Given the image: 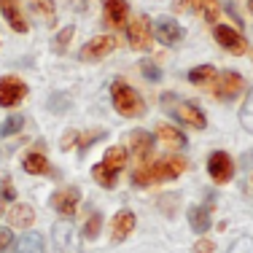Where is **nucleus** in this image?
Returning <instances> with one entry per match:
<instances>
[{
	"label": "nucleus",
	"mask_w": 253,
	"mask_h": 253,
	"mask_svg": "<svg viewBox=\"0 0 253 253\" xmlns=\"http://www.w3.org/2000/svg\"><path fill=\"white\" fill-rule=\"evenodd\" d=\"M126 14H129L126 0H105L102 3V16L111 27H126Z\"/></svg>",
	"instance_id": "nucleus-13"
},
{
	"label": "nucleus",
	"mask_w": 253,
	"mask_h": 253,
	"mask_svg": "<svg viewBox=\"0 0 253 253\" xmlns=\"http://www.w3.org/2000/svg\"><path fill=\"white\" fill-rule=\"evenodd\" d=\"M0 215H3V205H0Z\"/></svg>",
	"instance_id": "nucleus-40"
},
{
	"label": "nucleus",
	"mask_w": 253,
	"mask_h": 253,
	"mask_svg": "<svg viewBox=\"0 0 253 253\" xmlns=\"http://www.w3.org/2000/svg\"><path fill=\"white\" fill-rule=\"evenodd\" d=\"M243 76L234 73V70H224L221 76L213 78V94L218 100H232L234 94H240V89H243Z\"/></svg>",
	"instance_id": "nucleus-8"
},
{
	"label": "nucleus",
	"mask_w": 253,
	"mask_h": 253,
	"mask_svg": "<svg viewBox=\"0 0 253 253\" xmlns=\"http://www.w3.org/2000/svg\"><path fill=\"white\" fill-rule=\"evenodd\" d=\"M25 170L30 172V175H49L51 165H49V159H46L43 154H30L25 159Z\"/></svg>",
	"instance_id": "nucleus-22"
},
{
	"label": "nucleus",
	"mask_w": 253,
	"mask_h": 253,
	"mask_svg": "<svg viewBox=\"0 0 253 253\" xmlns=\"http://www.w3.org/2000/svg\"><path fill=\"white\" fill-rule=\"evenodd\" d=\"M194 251L197 253H213V243H210V240H200V243L194 245Z\"/></svg>",
	"instance_id": "nucleus-35"
},
{
	"label": "nucleus",
	"mask_w": 253,
	"mask_h": 253,
	"mask_svg": "<svg viewBox=\"0 0 253 253\" xmlns=\"http://www.w3.org/2000/svg\"><path fill=\"white\" fill-rule=\"evenodd\" d=\"M102 165L111 167V170H116V172H122L124 165H126V148H119V146L108 148V151H105V159H102Z\"/></svg>",
	"instance_id": "nucleus-24"
},
{
	"label": "nucleus",
	"mask_w": 253,
	"mask_h": 253,
	"mask_svg": "<svg viewBox=\"0 0 253 253\" xmlns=\"http://www.w3.org/2000/svg\"><path fill=\"white\" fill-rule=\"evenodd\" d=\"M100 226H102V215L100 213H92L86 221V226H84V237L86 240H94L100 234Z\"/></svg>",
	"instance_id": "nucleus-30"
},
{
	"label": "nucleus",
	"mask_w": 253,
	"mask_h": 253,
	"mask_svg": "<svg viewBox=\"0 0 253 253\" xmlns=\"http://www.w3.org/2000/svg\"><path fill=\"white\" fill-rule=\"evenodd\" d=\"M73 3H76V8L81 11V8H86V3H89V0H73Z\"/></svg>",
	"instance_id": "nucleus-38"
},
{
	"label": "nucleus",
	"mask_w": 253,
	"mask_h": 253,
	"mask_svg": "<svg viewBox=\"0 0 253 253\" xmlns=\"http://www.w3.org/2000/svg\"><path fill=\"white\" fill-rule=\"evenodd\" d=\"M30 8L38 19H43L46 27H54L57 25V5L54 0H30Z\"/></svg>",
	"instance_id": "nucleus-17"
},
{
	"label": "nucleus",
	"mask_w": 253,
	"mask_h": 253,
	"mask_svg": "<svg viewBox=\"0 0 253 253\" xmlns=\"http://www.w3.org/2000/svg\"><path fill=\"white\" fill-rule=\"evenodd\" d=\"M156 135H159V140L167 148H186V135L172 124H159L156 126Z\"/></svg>",
	"instance_id": "nucleus-16"
},
{
	"label": "nucleus",
	"mask_w": 253,
	"mask_h": 253,
	"mask_svg": "<svg viewBox=\"0 0 253 253\" xmlns=\"http://www.w3.org/2000/svg\"><path fill=\"white\" fill-rule=\"evenodd\" d=\"M11 240H14V234H11V229L0 226V251H8Z\"/></svg>",
	"instance_id": "nucleus-34"
},
{
	"label": "nucleus",
	"mask_w": 253,
	"mask_h": 253,
	"mask_svg": "<svg viewBox=\"0 0 253 253\" xmlns=\"http://www.w3.org/2000/svg\"><path fill=\"white\" fill-rule=\"evenodd\" d=\"M27 94V84L16 76H3L0 78V105L3 108H14L19 100H25Z\"/></svg>",
	"instance_id": "nucleus-6"
},
{
	"label": "nucleus",
	"mask_w": 253,
	"mask_h": 253,
	"mask_svg": "<svg viewBox=\"0 0 253 253\" xmlns=\"http://www.w3.org/2000/svg\"><path fill=\"white\" fill-rule=\"evenodd\" d=\"M213 78H215V68H213V65H200V68H194L189 73L191 84H213Z\"/></svg>",
	"instance_id": "nucleus-27"
},
{
	"label": "nucleus",
	"mask_w": 253,
	"mask_h": 253,
	"mask_svg": "<svg viewBox=\"0 0 253 253\" xmlns=\"http://www.w3.org/2000/svg\"><path fill=\"white\" fill-rule=\"evenodd\" d=\"M248 8H251V14H253V0H251V3H248Z\"/></svg>",
	"instance_id": "nucleus-39"
},
{
	"label": "nucleus",
	"mask_w": 253,
	"mask_h": 253,
	"mask_svg": "<svg viewBox=\"0 0 253 253\" xmlns=\"http://www.w3.org/2000/svg\"><path fill=\"white\" fill-rule=\"evenodd\" d=\"M16 253H43V237L35 232L22 234L19 243H16Z\"/></svg>",
	"instance_id": "nucleus-23"
},
{
	"label": "nucleus",
	"mask_w": 253,
	"mask_h": 253,
	"mask_svg": "<svg viewBox=\"0 0 253 253\" xmlns=\"http://www.w3.org/2000/svg\"><path fill=\"white\" fill-rule=\"evenodd\" d=\"M116 46H119V41L113 38V35H97V38L86 41V43L81 46L78 59H81V62H97V59H105Z\"/></svg>",
	"instance_id": "nucleus-4"
},
{
	"label": "nucleus",
	"mask_w": 253,
	"mask_h": 253,
	"mask_svg": "<svg viewBox=\"0 0 253 253\" xmlns=\"http://www.w3.org/2000/svg\"><path fill=\"white\" fill-rule=\"evenodd\" d=\"M132 229H135V213H132V210L116 213V218H113V240L122 243L126 234H132Z\"/></svg>",
	"instance_id": "nucleus-18"
},
{
	"label": "nucleus",
	"mask_w": 253,
	"mask_h": 253,
	"mask_svg": "<svg viewBox=\"0 0 253 253\" xmlns=\"http://www.w3.org/2000/svg\"><path fill=\"white\" fill-rule=\"evenodd\" d=\"M191 11L200 14L205 22H210V25H213V22L218 19V14H221L218 0H191Z\"/></svg>",
	"instance_id": "nucleus-20"
},
{
	"label": "nucleus",
	"mask_w": 253,
	"mask_h": 253,
	"mask_svg": "<svg viewBox=\"0 0 253 253\" xmlns=\"http://www.w3.org/2000/svg\"><path fill=\"white\" fill-rule=\"evenodd\" d=\"M129 148H132V156L137 162V170L148 167V159L154 154V137L143 129H135V132H129Z\"/></svg>",
	"instance_id": "nucleus-7"
},
{
	"label": "nucleus",
	"mask_w": 253,
	"mask_h": 253,
	"mask_svg": "<svg viewBox=\"0 0 253 253\" xmlns=\"http://www.w3.org/2000/svg\"><path fill=\"white\" fill-rule=\"evenodd\" d=\"M81 200V194H78L76 186H70V189L65 191H57V194L51 197V208L57 210L59 215H65V218H73L76 215V205Z\"/></svg>",
	"instance_id": "nucleus-11"
},
{
	"label": "nucleus",
	"mask_w": 253,
	"mask_h": 253,
	"mask_svg": "<svg viewBox=\"0 0 253 253\" xmlns=\"http://www.w3.org/2000/svg\"><path fill=\"white\" fill-rule=\"evenodd\" d=\"M126 38H129V46L135 51H148L151 49V22H148V16H137V19L129 22V27H126Z\"/></svg>",
	"instance_id": "nucleus-5"
},
{
	"label": "nucleus",
	"mask_w": 253,
	"mask_h": 253,
	"mask_svg": "<svg viewBox=\"0 0 253 253\" xmlns=\"http://www.w3.org/2000/svg\"><path fill=\"white\" fill-rule=\"evenodd\" d=\"M140 70H143V76H146L148 81H159V78H162V70L156 68V65H151V62H143Z\"/></svg>",
	"instance_id": "nucleus-33"
},
{
	"label": "nucleus",
	"mask_w": 253,
	"mask_h": 253,
	"mask_svg": "<svg viewBox=\"0 0 253 253\" xmlns=\"http://www.w3.org/2000/svg\"><path fill=\"white\" fill-rule=\"evenodd\" d=\"M208 172H210V178L215 180V183H229L234 175V165H232V159H229V154L226 151H213L208 156Z\"/></svg>",
	"instance_id": "nucleus-9"
},
{
	"label": "nucleus",
	"mask_w": 253,
	"mask_h": 253,
	"mask_svg": "<svg viewBox=\"0 0 253 253\" xmlns=\"http://www.w3.org/2000/svg\"><path fill=\"white\" fill-rule=\"evenodd\" d=\"M5 215H8L11 226H19V229L33 226V221H35V210L30 208V205H14Z\"/></svg>",
	"instance_id": "nucleus-19"
},
{
	"label": "nucleus",
	"mask_w": 253,
	"mask_h": 253,
	"mask_svg": "<svg viewBox=\"0 0 253 253\" xmlns=\"http://www.w3.org/2000/svg\"><path fill=\"white\" fill-rule=\"evenodd\" d=\"M0 14L5 16V22L11 25V30L16 33H27V19L22 16V8H19V0H0Z\"/></svg>",
	"instance_id": "nucleus-15"
},
{
	"label": "nucleus",
	"mask_w": 253,
	"mask_h": 253,
	"mask_svg": "<svg viewBox=\"0 0 253 253\" xmlns=\"http://www.w3.org/2000/svg\"><path fill=\"white\" fill-rule=\"evenodd\" d=\"M172 8H175L178 14H183V11H191V0H172Z\"/></svg>",
	"instance_id": "nucleus-36"
},
{
	"label": "nucleus",
	"mask_w": 253,
	"mask_h": 253,
	"mask_svg": "<svg viewBox=\"0 0 253 253\" xmlns=\"http://www.w3.org/2000/svg\"><path fill=\"white\" fill-rule=\"evenodd\" d=\"M22 124H25V119H22V116H8L3 124H0V137L16 135V132L22 129Z\"/></svg>",
	"instance_id": "nucleus-29"
},
{
	"label": "nucleus",
	"mask_w": 253,
	"mask_h": 253,
	"mask_svg": "<svg viewBox=\"0 0 253 253\" xmlns=\"http://www.w3.org/2000/svg\"><path fill=\"white\" fill-rule=\"evenodd\" d=\"M189 224L197 234H205L210 229V210L208 208H191L189 210Z\"/></svg>",
	"instance_id": "nucleus-21"
},
{
	"label": "nucleus",
	"mask_w": 253,
	"mask_h": 253,
	"mask_svg": "<svg viewBox=\"0 0 253 253\" xmlns=\"http://www.w3.org/2000/svg\"><path fill=\"white\" fill-rule=\"evenodd\" d=\"M14 194H16V191H14V183L5 178V180H3V197H5V200H14Z\"/></svg>",
	"instance_id": "nucleus-37"
},
{
	"label": "nucleus",
	"mask_w": 253,
	"mask_h": 253,
	"mask_svg": "<svg viewBox=\"0 0 253 253\" xmlns=\"http://www.w3.org/2000/svg\"><path fill=\"white\" fill-rule=\"evenodd\" d=\"M156 38L165 46H175V43H180V38H183V27H180L175 19H170V16H162V19L156 22Z\"/></svg>",
	"instance_id": "nucleus-14"
},
{
	"label": "nucleus",
	"mask_w": 253,
	"mask_h": 253,
	"mask_svg": "<svg viewBox=\"0 0 253 253\" xmlns=\"http://www.w3.org/2000/svg\"><path fill=\"white\" fill-rule=\"evenodd\" d=\"M213 33H215V41H218V43L224 46L226 51H232V54H245V51H248V43H245L243 33H237L234 27L215 25Z\"/></svg>",
	"instance_id": "nucleus-10"
},
{
	"label": "nucleus",
	"mask_w": 253,
	"mask_h": 253,
	"mask_svg": "<svg viewBox=\"0 0 253 253\" xmlns=\"http://www.w3.org/2000/svg\"><path fill=\"white\" fill-rule=\"evenodd\" d=\"M81 240L70 221H57L51 226V253H78Z\"/></svg>",
	"instance_id": "nucleus-3"
},
{
	"label": "nucleus",
	"mask_w": 253,
	"mask_h": 253,
	"mask_svg": "<svg viewBox=\"0 0 253 253\" xmlns=\"http://www.w3.org/2000/svg\"><path fill=\"white\" fill-rule=\"evenodd\" d=\"M189 170V162L183 159V156H167V159H159L154 162V165L148 167H140V170H135V186H148V183H162V180H175L178 175H183V172Z\"/></svg>",
	"instance_id": "nucleus-1"
},
{
	"label": "nucleus",
	"mask_w": 253,
	"mask_h": 253,
	"mask_svg": "<svg viewBox=\"0 0 253 253\" xmlns=\"http://www.w3.org/2000/svg\"><path fill=\"white\" fill-rule=\"evenodd\" d=\"M73 33H76V27H73V25L62 27V33H57V35H54V41H51V49L57 51V54L68 51V46H70V38H73Z\"/></svg>",
	"instance_id": "nucleus-26"
},
{
	"label": "nucleus",
	"mask_w": 253,
	"mask_h": 253,
	"mask_svg": "<svg viewBox=\"0 0 253 253\" xmlns=\"http://www.w3.org/2000/svg\"><path fill=\"white\" fill-rule=\"evenodd\" d=\"M240 124L248 132H253V89L248 92V97L243 102V111H240Z\"/></svg>",
	"instance_id": "nucleus-28"
},
{
	"label": "nucleus",
	"mask_w": 253,
	"mask_h": 253,
	"mask_svg": "<svg viewBox=\"0 0 253 253\" xmlns=\"http://www.w3.org/2000/svg\"><path fill=\"white\" fill-rule=\"evenodd\" d=\"M102 135H105V129H97V132H86V135H81V137H78V148H81V154L86 151V148L92 146L94 140H100Z\"/></svg>",
	"instance_id": "nucleus-31"
},
{
	"label": "nucleus",
	"mask_w": 253,
	"mask_h": 253,
	"mask_svg": "<svg viewBox=\"0 0 253 253\" xmlns=\"http://www.w3.org/2000/svg\"><path fill=\"white\" fill-rule=\"evenodd\" d=\"M226 253H253V240H251V237L234 240V245H232V248H229Z\"/></svg>",
	"instance_id": "nucleus-32"
},
{
	"label": "nucleus",
	"mask_w": 253,
	"mask_h": 253,
	"mask_svg": "<svg viewBox=\"0 0 253 253\" xmlns=\"http://www.w3.org/2000/svg\"><path fill=\"white\" fill-rule=\"evenodd\" d=\"M111 100H113V108L126 119H137V116H143V111H146L143 97L132 86H126L124 81H113L111 84Z\"/></svg>",
	"instance_id": "nucleus-2"
},
{
	"label": "nucleus",
	"mask_w": 253,
	"mask_h": 253,
	"mask_svg": "<svg viewBox=\"0 0 253 253\" xmlns=\"http://www.w3.org/2000/svg\"><path fill=\"white\" fill-rule=\"evenodd\" d=\"M175 116H178V122H183L186 126H194V129H205V126H208L205 113L200 111V105H194V102H178Z\"/></svg>",
	"instance_id": "nucleus-12"
},
{
	"label": "nucleus",
	"mask_w": 253,
	"mask_h": 253,
	"mask_svg": "<svg viewBox=\"0 0 253 253\" xmlns=\"http://www.w3.org/2000/svg\"><path fill=\"white\" fill-rule=\"evenodd\" d=\"M92 178L97 180L100 186H105V189H113V186H116L119 172H116V170H111V167H105V165L100 162V165H94V167H92Z\"/></svg>",
	"instance_id": "nucleus-25"
}]
</instances>
